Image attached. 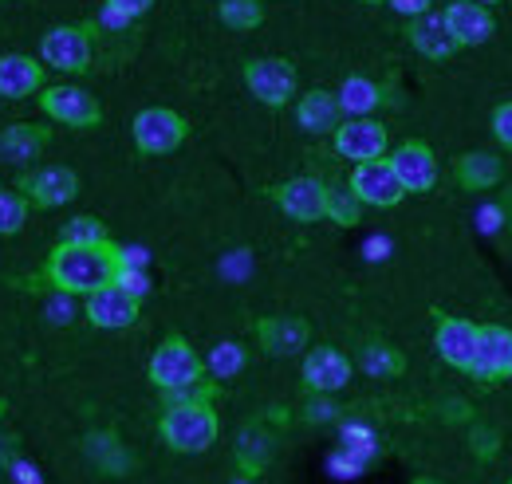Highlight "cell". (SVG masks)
I'll return each instance as SVG.
<instances>
[{"label":"cell","instance_id":"7402d4cb","mask_svg":"<svg viewBox=\"0 0 512 484\" xmlns=\"http://www.w3.org/2000/svg\"><path fill=\"white\" fill-rule=\"evenodd\" d=\"M52 142V130L48 126H36V122H16L8 130H0V158L4 162H16V166H28L44 154V146Z\"/></svg>","mask_w":512,"mask_h":484},{"label":"cell","instance_id":"8fae6325","mask_svg":"<svg viewBox=\"0 0 512 484\" xmlns=\"http://www.w3.org/2000/svg\"><path fill=\"white\" fill-rule=\"evenodd\" d=\"M138 311H142V300L123 292L119 284H107L99 292H91L87 303H83V315L91 327L99 331H123V327H134L138 323Z\"/></svg>","mask_w":512,"mask_h":484},{"label":"cell","instance_id":"5b68a950","mask_svg":"<svg viewBox=\"0 0 512 484\" xmlns=\"http://www.w3.org/2000/svg\"><path fill=\"white\" fill-rule=\"evenodd\" d=\"M130 134H134V146L150 158H162V154H174L186 134H190V122L182 119L178 111L170 107H146L138 111L134 122H130Z\"/></svg>","mask_w":512,"mask_h":484},{"label":"cell","instance_id":"6da1fadb","mask_svg":"<svg viewBox=\"0 0 512 484\" xmlns=\"http://www.w3.org/2000/svg\"><path fill=\"white\" fill-rule=\"evenodd\" d=\"M123 268V248L111 241L103 244H67L60 241L48 256V284L60 292V296H91L107 284H115Z\"/></svg>","mask_w":512,"mask_h":484},{"label":"cell","instance_id":"83f0119b","mask_svg":"<svg viewBox=\"0 0 512 484\" xmlns=\"http://www.w3.org/2000/svg\"><path fill=\"white\" fill-rule=\"evenodd\" d=\"M217 16L233 32H253V28L264 24V4L260 0H221L217 4Z\"/></svg>","mask_w":512,"mask_h":484},{"label":"cell","instance_id":"3957f363","mask_svg":"<svg viewBox=\"0 0 512 484\" xmlns=\"http://www.w3.org/2000/svg\"><path fill=\"white\" fill-rule=\"evenodd\" d=\"M150 382L162 390V394H174V390H190L205 378V359L193 351L182 335H170L158 343V351L150 355L146 366Z\"/></svg>","mask_w":512,"mask_h":484},{"label":"cell","instance_id":"d6986e66","mask_svg":"<svg viewBox=\"0 0 512 484\" xmlns=\"http://www.w3.org/2000/svg\"><path fill=\"white\" fill-rule=\"evenodd\" d=\"M406 36H410V44H414V52L418 56H426V60H449L453 52H461L457 48V40H453V32H449L446 16L442 12H422V16H414L410 20V28H406Z\"/></svg>","mask_w":512,"mask_h":484},{"label":"cell","instance_id":"277c9868","mask_svg":"<svg viewBox=\"0 0 512 484\" xmlns=\"http://www.w3.org/2000/svg\"><path fill=\"white\" fill-rule=\"evenodd\" d=\"M91 32H95L91 24H60V28L44 32L40 56L48 67H56L64 75H83V71H91V60H95Z\"/></svg>","mask_w":512,"mask_h":484},{"label":"cell","instance_id":"603a6c76","mask_svg":"<svg viewBox=\"0 0 512 484\" xmlns=\"http://www.w3.org/2000/svg\"><path fill=\"white\" fill-rule=\"evenodd\" d=\"M453 178H457L461 189H469V193H485V189H493V185L505 178V166H501L497 154L473 150V154H461L453 162Z\"/></svg>","mask_w":512,"mask_h":484},{"label":"cell","instance_id":"8992f818","mask_svg":"<svg viewBox=\"0 0 512 484\" xmlns=\"http://www.w3.org/2000/svg\"><path fill=\"white\" fill-rule=\"evenodd\" d=\"M245 87L253 91V99H260L264 107L280 111L296 99V87H300V75H296V63L280 60V56H268V60H249L245 63Z\"/></svg>","mask_w":512,"mask_h":484},{"label":"cell","instance_id":"30bf717a","mask_svg":"<svg viewBox=\"0 0 512 484\" xmlns=\"http://www.w3.org/2000/svg\"><path fill=\"white\" fill-rule=\"evenodd\" d=\"M477 382L493 386L501 378H512V327L501 323H481V335H477V359L469 370Z\"/></svg>","mask_w":512,"mask_h":484},{"label":"cell","instance_id":"60d3db41","mask_svg":"<svg viewBox=\"0 0 512 484\" xmlns=\"http://www.w3.org/2000/svg\"><path fill=\"white\" fill-rule=\"evenodd\" d=\"M4 410H8V406H4V398H0V418H4Z\"/></svg>","mask_w":512,"mask_h":484},{"label":"cell","instance_id":"ac0fdd59","mask_svg":"<svg viewBox=\"0 0 512 484\" xmlns=\"http://www.w3.org/2000/svg\"><path fill=\"white\" fill-rule=\"evenodd\" d=\"M256 339H260V347H264L268 355L288 359V355L308 351L312 327H308V319H300V315H268V319L256 323Z\"/></svg>","mask_w":512,"mask_h":484},{"label":"cell","instance_id":"4fadbf2b","mask_svg":"<svg viewBox=\"0 0 512 484\" xmlns=\"http://www.w3.org/2000/svg\"><path fill=\"white\" fill-rule=\"evenodd\" d=\"M351 374H355V363H351L343 351H335V347H316V351H308L304 370H300L304 394H339V390L351 382Z\"/></svg>","mask_w":512,"mask_h":484},{"label":"cell","instance_id":"52a82bcc","mask_svg":"<svg viewBox=\"0 0 512 484\" xmlns=\"http://www.w3.org/2000/svg\"><path fill=\"white\" fill-rule=\"evenodd\" d=\"M40 111L48 119L64 122L71 130H91L103 122V107L91 91L75 87V83H56V87H44L40 91Z\"/></svg>","mask_w":512,"mask_h":484},{"label":"cell","instance_id":"d6a6232c","mask_svg":"<svg viewBox=\"0 0 512 484\" xmlns=\"http://www.w3.org/2000/svg\"><path fill=\"white\" fill-rule=\"evenodd\" d=\"M339 418V406H335V394H308V406H304V422L308 425H327Z\"/></svg>","mask_w":512,"mask_h":484},{"label":"cell","instance_id":"f1b7e54d","mask_svg":"<svg viewBox=\"0 0 512 484\" xmlns=\"http://www.w3.org/2000/svg\"><path fill=\"white\" fill-rule=\"evenodd\" d=\"M363 201L351 193V185L347 189H327V221L331 225H339V229H355L359 221H363Z\"/></svg>","mask_w":512,"mask_h":484},{"label":"cell","instance_id":"f35d334b","mask_svg":"<svg viewBox=\"0 0 512 484\" xmlns=\"http://www.w3.org/2000/svg\"><path fill=\"white\" fill-rule=\"evenodd\" d=\"M398 16H406V20H414V16H422V12H430L434 8V0H386Z\"/></svg>","mask_w":512,"mask_h":484},{"label":"cell","instance_id":"f546056e","mask_svg":"<svg viewBox=\"0 0 512 484\" xmlns=\"http://www.w3.org/2000/svg\"><path fill=\"white\" fill-rule=\"evenodd\" d=\"M28 209H32V201L16 189H0V237H16L20 229H24V221H28Z\"/></svg>","mask_w":512,"mask_h":484},{"label":"cell","instance_id":"7bdbcfd3","mask_svg":"<svg viewBox=\"0 0 512 484\" xmlns=\"http://www.w3.org/2000/svg\"><path fill=\"white\" fill-rule=\"evenodd\" d=\"M481 4H501V0H481Z\"/></svg>","mask_w":512,"mask_h":484},{"label":"cell","instance_id":"836d02e7","mask_svg":"<svg viewBox=\"0 0 512 484\" xmlns=\"http://www.w3.org/2000/svg\"><path fill=\"white\" fill-rule=\"evenodd\" d=\"M469 445H473V453H477L481 461H493V457L501 453V433H497V429L477 425V429L469 433Z\"/></svg>","mask_w":512,"mask_h":484},{"label":"cell","instance_id":"ffe728a7","mask_svg":"<svg viewBox=\"0 0 512 484\" xmlns=\"http://www.w3.org/2000/svg\"><path fill=\"white\" fill-rule=\"evenodd\" d=\"M272 453H276V437H272V429L264 418H256L249 422L241 433H237V449H233V457H237V469H241V477H260L264 469H268V461H272Z\"/></svg>","mask_w":512,"mask_h":484},{"label":"cell","instance_id":"1f68e13d","mask_svg":"<svg viewBox=\"0 0 512 484\" xmlns=\"http://www.w3.org/2000/svg\"><path fill=\"white\" fill-rule=\"evenodd\" d=\"M60 241L67 244H103L111 241L107 237V225L99 221V217H71L64 225V233H60Z\"/></svg>","mask_w":512,"mask_h":484},{"label":"cell","instance_id":"8d00e7d4","mask_svg":"<svg viewBox=\"0 0 512 484\" xmlns=\"http://www.w3.org/2000/svg\"><path fill=\"white\" fill-rule=\"evenodd\" d=\"M107 8L119 12L123 20H138V16H146L154 8V0H107Z\"/></svg>","mask_w":512,"mask_h":484},{"label":"cell","instance_id":"e575fe53","mask_svg":"<svg viewBox=\"0 0 512 484\" xmlns=\"http://www.w3.org/2000/svg\"><path fill=\"white\" fill-rule=\"evenodd\" d=\"M115 284H119L123 292H130V296H138V300L150 292V276H146L138 264H123V268H119V276H115Z\"/></svg>","mask_w":512,"mask_h":484},{"label":"cell","instance_id":"4316f807","mask_svg":"<svg viewBox=\"0 0 512 484\" xmlns=\"http://www.w3.org/2000/svg\"><path fill=\"white\" fill-rule=\"evenodd\" d=\"M359 366L371 374V378H398L402 370H406V359H402V351H394L390 343H367L363 351H359Z\"/></svg>","mask_w":512,"mask_h":484},{"label":"cell","instance_id":"e0dca14e","mask_svg":"<svg viewBox=\"0 0 512 484\" xmlns=\"http://www.w3.org/2000/svg\"><path fill=\"white\" fill-rule=\"evenodd\" d=\"M390 166L406 193H430L438 185V158L426 142H402L390 154Z\"/></svg>","mask_w":512,"mask_h":484},{"label":"cell","instance_id":"484cf974","mask_svg":"<svg viewBox=\"0 0 512 484\" xmlns=\"http://www.w3.org/2000/svg\"><path fill=\"white\" fill-rule=\"evenodd\" d=\"M87 457L107 473V477H119L130 469V453L123 449L119 433H91L87 437Z\"/></svg>","mask_w":512,"mask_h":484},{"label":"cell","instance_id":"ee69618b","mask_svg":"<svg viewBox=\"0 0 512 484\" xmlns=\"http://www.w3.org/2000/svg\"><path fill=\"white\" fill-rule=\"evenodd\" d=\"M241 484H253V481H249V477H245V481H241Z\"/></svg>","mask_w":512,"mask_h":484},{"label":"cell","instance_id":"9c48e42d","mask_svg":"<svg viewBox=\"0 0 512 484\" xmlns=\"http://www.w3.org/2000/svg\"><path fill=\"white\" fill-rule=\"evenodd\" d=\"M347 185H351V193H355L363 205H371V209H394V205L406 197V189H402V182H398L390 158L359 162Z\"/></svg>","mask_w":512,"mask_h":484},{"label":"cell","instance_id":"d4e9b609","mask_svg":"<svg viewBox=\"0 0 512 484\" xmlns=\"http://www.w3.org/2000/svg\"><path fill=\"white\" fill-rule=\"evenodd\" d=\"M339 115H343V107H339V95H331V91H308V95H300V103H296V119L300 126L308 130V134H331L335 126H339Z\"/></svg>","mask_w":512,"mask_h":484},{"label":"cell","instance_id":"9a60e30c","mask_svg":"<svg viewBox=\"0 0 512 484\" xmlns=\"http://www.w3.org/2000/svg\"><path fill=\"white\" fill-rule=\"evenodd\" d=\"M272 201L292 217V221H323L327 217V185L320 178H288L272 189Z\"/></svg>","mask_w":512,"mask_h":484},{"label":"cell","instance_id":"cb8c5ba5","mask_svg":"<svg viewBox=\"0 0 512 484\" xmlns=\"http://www.w3.org/2000/svg\"><path fill=\"white\" fill-rule=\"evenodd\" d=\"M335 95H339V107H343L347 119H371V115L386 103V91L375 83V79H367V75H351V79H343V87H339Z\"/></svg>","mask_w":512,"mask_h":484},{"label":"cell","instance_id":"74e56055","mask_svg":"<svg viewBox=\"0 0 512 484\" xmlns=\"http://www.w3.org/2000/svg\"><path fill=\"white\" fill-rule=\"evenodd\" d=\"M20 461V437L0 433V469H12Z\"/></svg>","mask_w":512,"mask_h":484},{"label":"cell","instance_id":"d590c367","mask_svg":"<svg viewBox=\"0 0 512 484\" xmlns=\"http://www.w3.org/2000/svg\"><path fill=\"white\" fill-rule=\"evenodd\" d=\"M493 138H497L505 150H512V99L497 103V111H493Z\"/></svg>","mask_w":512,"mask_h":484},{"label":"cell","instance_id":"ba28073f","mask_svg":"<svg viewBox=\"0 0 512 484\" xmlns=\"http://www.w3.org/2000/svg\"><path fill=\"white\" fill-rule=\"evenodd\" d=\"M335 138V154L347 158V162H375L386 158V146H390V134L379 119H347L331 130Z\"/></svg>","mask_w":512,"mask_h":484},{"label":"cell","instance_id":"ab89813d","mask_svg":"<svg viewBox=\"0 0 512 484\" xmlns=\"http://www.w3.org/2000/svg\"><path fill=\"white\" fill-rule=\"evenodd\" d=\"M414 484H442V481H434V477H418Z\"/></svg>","mask_w":512,"mask_h":484},{"label":"cell","instance_id":"2e32d148","mask_svg":"<svg viewBox=\"0 0 512 484\" xmlns=\"http://www.w3.org/2000/svg\"><path fill=\"white\" fill-rule=\"evenodd\" d=\"M16 189H20L36 209H60V205L79 197V178H75V170H67V166H44V170L20 178Z\"/></svg>","mask_w":512,"mask_h":484},{"label":"cell","instance_id":"b9f144b4","mask_svg":"<svg viewBox=\"0 0 512 484\" xmlns=\"http://www.w3.org/2000/svg\"><path fill=\"white\" fill-rule=\"evenodd\" d=\"M363 4H386V0H363Z\"/></svg>","mask_w":512,"mask_h":484},{"label":"cell","instance_id":"bcb514c9","mask_svg":"<svg viewBox=\"0 0 512 484\" xmlns=\"http://www.w3.org/2000/svg\"><path fill=\"white\" fill-rule=\"evenodd\" d=\"M509 484H512V481H509Z\"/></svg>","mask_w":512,"mask_h":484},{"label":"cell","instance_id":"f6af8a7d","mask_svg":"<svg viewBox=\"0 0 512 484\" xmlns=\"http://www.w3.org/2000/svg\"><path fill=\"white\" fill-rule=\"evenodd\" d=\"M0 4H8V0H0Z\"/></svg>","mask_w":512,"mask_h":484},{"label":"cell","instance_id":"7a4b0ae2","mask_svg":"<svg viewBox=\"0 0 512 484\" xmlns=\"http://www.w3.org/2000/svg\"><path fill=\"white\" fill-rule=\"evenodd\" d=\"M158 433L174 453H205L217 441L221 422L213 414V402H170Z\"/></svg>","mask_w":512,"mask_h":484},{"label":"cell","instance_id":"7c38bea8","mask_svg":"<svg viewBox=\"0 0 512 484\" xmlns=\"http://www.w3.org/2000/svg\"><path fill=\"white\" fill-rule=\"evenodd\" d=\"M477 335H481V323L461 319V315H438L434 347H438V355H442L453 370H473V359H477Z\"/></svg>","mask_w":512,"mask_h":484},{"label":"cell","instance_id":"4dcf8cb0","mask_svg":"<svg viewBox=\"0 0 512 484\" xmlns=\"http://www.w3.org/2000/svg\"><path fill=\"white\" fill-rule=\"evenodd\" d=\"M205 370H209L213 378H233V374H241V370H245V347H241V343H217L213 355H209V363H205Z\"/></svg>","mask_w":512,"mask_h":484},{"label":"cell","instance_id":"5bb4252c","mask_svg":"<svg viewBox=\"0 0 512 484\" xmlns=\"http://www.w3.org/2000/svg\"><path fill=\"white\" fill-rule=\"evenodd\" d=\"M442 16H446L457 48H481V44H489V36L497 32V16H493V8L481 4V0H453V4H446Z\"/></svg>","mask_w":512,"mask_h":484},{"label":"cell","instance_id":"44dd1931","mask_svg":"<svg viewBox=\"0 0 512 484\" xmlns=\"http://www.w3.org/2000/svg\"><path fill=\"white\" fill-rule=\"evenodd\" d=\"M44 91V63L32 56H0V99H28Z\"/></svg>","mask_w":512,"mask_h":484}]
</instances>
